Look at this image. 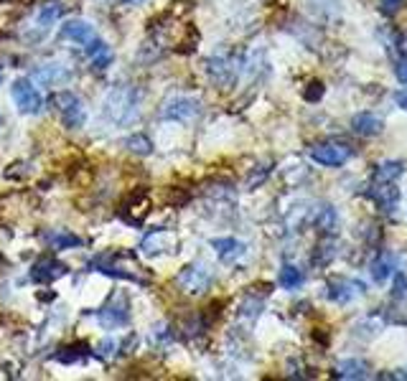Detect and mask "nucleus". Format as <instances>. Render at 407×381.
<instances>
[{
    "mask_svg": "<svg viewBox=\"0 0 407 381\" xmlns=\"http://www.w3.org/2000/svg\"><path fill=\"white\" fill-rule=\"evenodd\" d=\"M176 247H178V236L170 229H153L140 242V252L146 254V257H161V254L176 252Z\"/></svg>",
    "mask_w": 407,
    "mask_h": 381,
    "instance_id": "1a4fd4ad",
    "label": "nucleus"
},
{
    "mask_svg": "<svg viewBox=\"0 0 407 381\" xmlns=\"http://www.w3.org/2000/svg\"><path fill=\"white\" fill-rule=\"evenodd\" d=\"M402 173H405V163L402 160H384L374 168V176L371 181H400Z\"/></svg>",
    "mask_w": 407,
    "mask_h": 381,
    "instance_id": "5701e85b",
    "label": "nucleus"
},
{
    "mask_svg": "<svg viewBox=\"0 0 407 381\" xmlns=\"http://www.w3.org/2000/svg\"><path fill=\"white\" fill-rule=\"evenodd\" d=\"M61 18V6L59 3H43L41 8L36 11V16H33V21H31V31H33V41H38V38H43L46 33H49V28L56 23V21Z\"/></svg>",
    "mask_w": 407,
    "mask_h": 381,
    "instance_id": "ddd939ff",
    "label": "nucleus"
},
{
    "mask_svg": "<svg viewBox=\"0 0 407 381\" xmlns=\"http://www.w3.org/2000/svg\"><path fill=\"white\" fill-rule=\"evenodd\" d=\"M395 102L400 104L402 109L407 112V89H400V92H395Z\"/></svg>",
    "mask_w": 407,
    "mask_h": 381,
    "instance_id": "72a5a7b5",
    "label": "nucleus"
},
{
    "mask_svg": "<svg viewBox=\"0 0 407 381\" xmlns=\"http://www.w3.org/2000/svg\"><path fill=\"white\" fill-rule=\"evenodd\" d=\"M402 3H405V0H379V11H382L384 16H395L402 8Z\"/></svg>",
    "mask_w": 407,
    "mask_h": 381,
    "instance_id": "c756f323",
    "label": "nucleus"
},
{
    "mask_svg": "<svg viewBox=\"0 0 407 381\" xmlns=\"http://www.w3.org/2000/svg\"><path fill=\"white\" fill-rule=\"evenodd\" d=\"M352 158H354V150L347 143L321 140V143H313V145H310V160L318 165H326V168H341V165H347Z\"/></svg>",
    "mask_w": 407,
    "mask_h": 381,
    "instance_id": "f03ea898",
    "label": "nucleus"
},
{
    "mask_svg": "<svg viewBox=\"0 0 407 381\" xmlns=\"http://www.w3.org/2000/svg\"><path fill=\"white\" fill-rule=\"evenodd\" d=\"M352 130L362 138H374L384 130V122L374 112H359V115L352 117Z\"/></svg>",
    "mask_w": 407,
    "mask_h": 381,
    "instance_id": "6ab92c4d",
    "label": "nucleus"
},
{
    "mask_svg": "<svg viewBox=\"0 0 407 381\" xmlns=\"http://www.w3.org/2000/svg\"><path fill=\"white\" fill-rule=\"evenodd\" d=\"M310 221L323 236H334L339 231V214L331 204H318L310 214Z\"/></svg>",
    "mask_w": 407,
    "mask_h": 381,
    "instance_id": "f3484780",
    "label": "nucleus"
},
{
    "mask_svg": "<svg viewBox=\"0 0 407 381\" xmlns=\"http://www.w3.org/2000/svg\"><path fill=\"white\" fill-rule=\"evenodd\" d=\"M369 363L362 358H344L334 366V376L339 379H369Z\"/></svg>",
    "mask_w": 407,
    "mask_h": 381,
    "instance_id": "aec40b11",
    "label": "nucleus"
},
{
    "mask_svg": "<svg viewBox=\"0 0 407 381\" xmlns=\"http://www.w3.org/2000/svg\"><path fill=\"white\" fill-rule=\"evenodd\" d=\"M33 79L43 87H64L74 79V69L69 61H46L33 69Z\"/></svg>",
    "mask_w": 407,
    "mask_h": 381,
    "instance_id": "6e6552de",
    "label": "nucleus"
},
{
    "mask_svg": "<svg viewBox=\"0 0 407 381\" xmlns=\"http://www.w3.org/2000/svg\"><path fill=\"white\" fill-rule=\"evenodd\" d=\"M125 148H128L130 153H135V155H151V153H153L151 138H148V135H143V133L130 135V138L125 140Z\"/></svg>",
    "mask_w": 407,
    "mask_h": 381,
    "instance_id": "393cba45",
    "label": "nucleus"
},
{
    "mask_svg": "<svg viewBox=\"0 0 407 381\" xmlns=\"http://www.w3.org/2000/svg\"><path fill=\"white\" fill-rule=\"evenodd\" d=\"M125 6H140V3H146V0H122Z\"/></svg>",
    "mask_w": 407,
    "mask_h": 381,
    "instance_id": "c9c22d12",
    "label": "nucleus"
},
{
    "mask_svg": "<svg viewBox=\"0 0 407 381\" xmlns=\"http://www.w3.org/2000/svg\"><path fill=\"white\" fill-rule=\"evenodd\" d=\"M49 244L54 249H74V247H82L85 239L77 234H69V231H59V234H51L49 236Z\"/></svg>",
    "mask_w": 407,
    "mask_h": 381,
    "instance_id": "a878e982",
    "label": "nucleus"
},
{
    "mask_svg": "<svg viewBox=\"0 0 407 381\" xmlns=\"http://www.w3.org/2000/svg\"><path fill=\"white\" fill-rule=\"evenodd\" d=\"M11 94H13V102H16L21 115H41L43 97H41V92L33 87L31 79H26V77L16 79L11 87Z\"/></svg>",
    "mask_w": 407,
    "mask_h": 381,
    "instance_id": "20e7f679",
    "label": "nucleus"
},
{
    "mask_svg": "<svg viewBox=\"0 0 407 381\" xmlns=\"http://www.w3.org/2000/svg\"><path fill=\"white\" fill-rule=\"evenodd\" d=\"M397 270V257L392 252H379V257L371 262L369 272L374 277V282H387Z\"/></svg>",
    "mask_w": 407,
    "mask_h": 381,
    "instance_id": "412c9836",
    "label": "nucleus"
},
{
    "mask_svg": "<svg viewBox=\"0 0 407 381\" xmlns=\"http://www.w3.org/2000/svg\"><path fill=\"white\" fill-rule=\"evenodd\" d=\"M59 33H61V38H64V41L82 43V46H87V43H89L92 38L97 36V33H94V26H92L89 21H82V18L67 21V23L61 26Z\"/></svg>",
    "mask_w": 407,
    "mask_h": 381,
    "instance_id": "dca6fc26",
    "label": "nucleus"
},
{
    "mask_svg": "<svg viewBox=\"0 0 407 381\" xmlns=\"http://www.w3.org/2000/svg\"><path fill=\"white\" fill-rule=\"evenodd\" d=\"M310 89H305V99H308V102H318V99L323 97V84L321 82H310Z\"/></svg>",
    "mask_w": 407,
    "mask_h": 381,
    "instance_id": "7c9ffc66",
    "label": "nucleus"
},
{
    "mask_svg": "<svg viewBox=\"0 0 407 381\" xmlns=\"http://www.w3.org/2000/svg\"><path fill=\"white\" fill-rule=\"evenodd\" d=\"M395 77L400 79V84L407 87V56H402V59L395 64Z\"/></svg>",
    "mask_w": 407,
    "mask_h": 381,
    "instance_id": "473e14b6",
    "label": "nucleus"
},
{
    "mask_svg": "<svg viewBox=\"0 0 407 381\" xmlns=\"http://www.w3.org/2000/svg\"><path fill=\"white\" fill-rule=\"evenodd\" d=\"M115 348H117V341H115V338L104 341V343L99 346V353H97V356H99V358H109V356H115Z\"/></svg>",
    "mask_w": 407,
    "mask_h": 381,
    "instance_id": "2f4dec72",
    "label": "nucleus"
},
{
    "mask_svg": "<svg viewBox=\"0 0 407 381\" xmlns=\"http://www.w3.org/2000/svg\"><path fill=\"white\" fill-rule=\"evenodd\" d=\"M367 292V285L362 280H352V277H336L326 285V295L331 303H339V305H347L352 303L354 297L364 295Z\"/></svg>",
    "mask_w": 407,
    "mask_h": 381,
    "instance_id": "9d476101",
    "label": "nucleus"
},
{
    "mask_svg": "<svg viewBox=\"0 0 407 381\" xmlns=\"http://www.w3.org/2000/svg\"><path fill=\"white\" fill-rule=\"evenodd\" d=\"M212 282H214V272L207 265H201V262L186 265L176 277V285L186 295H204V292L212 287Z\"/></svg>",
    "mask_w": 407,
    "mask_h": 381,
    "instance_id": "7ed1b4c3",
    "label": "nucleus"
},
{
    "mask_svg": "<svg viewBox=\"0 0 407 381\" xmlns=\"http://www.w3.org/2000/svg\"><path fill=\"white\" fill-rule=\"evenodd\" d=\"M85 356H89V346L87 343H72V346H61L59 351L54 353L56 361L61 363H74V361H82Z\"/></svg>",
    "mask_w": 407,
    "mask_h": 381,
    "instance_id": "b1692460",
    "label": "nucleus"
},
{
    "mask_svg": "<svg viewBox=\"0 0 407 381\" xmlns=\"http://www.w3.org/2000/svg\"><path fill=\"white\" fill-rule=\"evenodd\" d=\"M85 54H87V59H89L92 69H97V72L107 69L109 61H112V49H109V43H104L102 38H97V36L85 46Z\"/></svg>",
    "mask_w": 407,
    "mask_h": 381,
    "instance_id": "a211bd4d",
    "label": "nucleus"
},
{
    "mask_svg": "<svg viewBox=\"0 0 407 381\" xmlns=\"http://www.w3.org/2000/svg\"><path fill=\"white\" fill-rule=\"evenodd\" d=\"M209 244H212V249L217 252L219 260L227 262V265L242 260L244 254H247V244L234 239V236H217V239H212Z\"/></svg>",
    "mask_w": 407,
    "mask_h": 381,
    "instance_id": "4468645a",
    "label": "nucleus"
},
{
    "mask_svg": "<svg viewBox=\"0 0 407 381\" xmlns=\"http://www.w3.org/2000/svg\"><path fill=\"white\" fill-rule=\"evenodd\" d=\"M207 74L214 84L227 87L237 77V67H234V61L227 59V56H212V59L207 61Z\"/></svg>",
    "mask_w": 407,
    "mask_h": 381,
    "instance_id": "2eb2a0df",
    "label": "nucleus"
},
{
    "mask_svg": "<svg viewBox=\"0 0 407 381\" xmlns=\"http://www.w3.org/2000/svg\"><path fill=\"white\" fill-rule=\"evenodd\" d=\"M199 112H201L199 99L183 97V94L165 99L163 107H161V117H163V120H173V122H189V120H194V117H199Z\"/></svg>",
    "mask_w": 407,
    "mask_h": 381,
    "instance_id": "0eeeda50",
    "label": "nucleus"
},
{
    "mask_svg": "<svg viewBox=\"0 0 407 381\" xmlns=\"http://www.w3.org/2000/svg\"><path fill=\"white\" fill-rule=\"evenodd\" d=\"M308 6L318 18H331L339 11V0H308Z\"/></svg>",
    "mask_w": 407,
    "mask_h": 381,
    "instance_id": "bb28decb",
    "label": "nucleus"
},
{
    "mask_svg": "<svg viewBox=\"0 0 407 381\" xmlns=\"http://www.w3.org/2000/svg\"><path fill=\"white\" fill-rule=\"evenodd\" d=\"M336 257V242L331 236H326V242L321 247H316V254H313V265H328V262Z\"/></svg>",
    "mask_w": 407,
    "mask_h": 381,
    "instance_id": "cd10ccee",
    "label": "nucleus"
},
{
    "mask_svg": "<svg viewBox=\"0 0 407 381\" xmlns=\"http://www.w3.org/2000/svg\"><path fill=\"white\" fill-rule=\"evenodd\" d=\"M97 321L102 328H122L130 321V300L122 292H115L102 310H97Z\"/></svg>",
    "mask_w": 407,
    "mask_h": 381,
    "instance_id": "423d86ee",
    "label": "nucleus"
},
{
    "mask_svg": "<svg viewBox=\"0 0 407 381\" xmlns=\"http://www.w3.org/2000/svg\"><path fill=\"white\" fill-rule=\"evenodd\" d=\"M54 104L59 107L61 112V122H64V127H69V130H80V127H85L87 122V109H85V102H82L74 92H59L54 97Z\"/></svg>",
    "mask_w": 407,
    "mask_h": 381,
    "instance_id": "39448f33",
    "label": "nucleus"
},
{
    "mask_svg": "<svg viewBox=\"0 0 407 381\" xmlns=\"http://www.w3.org/2000/svg\"><path fill=\"white\" fill-rule=\"evenodd\" d=\"M369 196L374 199V204H377L384 214H392L395 211V206L400 204V188H397V181H371Z\"/></svg>",
    "mask_w": 407,
    "mask_h": 381,
    "instance_id": "9b49d317",
    "label": "nucleus"
},
{
    "mask_svg": "<svg viewBox=\"0 0 407 381\" xmlns=\"http://www.w3.org/2000/svg\"><path fill=\"white\" fill-rule=\"evenodd\" d=\"M140 115V92L133 84H117L104 94L102 117L115 127H128Z\"/></svg>",
    "mask_w": 407,
    "mask_h": 381,
    "instance_id": "f257e3e1",
    "label": "nucleus"
},
{
    "mask_svg": "<svg viewBox=\"0 0 407 381\" xmlns=\"http://www.w3.org/2000/svg\"><path fill=\"white\" fill-rule=\"evenodd\" d=\"M262 313V300H255V297H247L242 305V315H249V318H257Z\"/></svg>",
    "mask_w": 407,
    "mask_h": 381,
    "instance_id": "c85d7f7f",
    "label": "nucleus"
},
{
    "mask_svg": "<svg viewBox=\"0 0 407 381\" xmlns=\"http://www.w3.org/2000/svg\"><path fill=\"white\" fill-rule=\"evenodd\" d=\"M392 379H407V366L405 369H397L395 374H392Z\"/></svg>",
    "mask_w": 407,
    "mask_h": 381,
    "instance_id": "f704fd0d",
    "label": "nucleus"
},
{
    "mask_svg": "<svg viewBox=\"0 0 407 381\" xmlns=\"http://www.w3.org/2000/svg\"><path fill=\"white\" fill-rule=\"evenodd\" d=\"M303 282H305V275H303V270H300V267H295V265H283V267H280L278 285L283 287V290H288V292L298 290Z\"/></svg>",
    "mask_w": 407,
    "mask_h": 381,
    "instance_id": "4be33fe9",
    "label": "nucleus"
},
{
    "mask_svg": "<svg viewBox=\"0 0 407 381\" xmlns=\"http://www.w3.org/2000/svg\"><path fill=\"white\" fill-rule=\"evenodd\" d=\"M67 272H69V267L64 265V262L54 260V257H46V260L36 262V265L31 267V280L38 285H51L59 277H64Z\"/></svg>",
    "mask_w": 407,
    "mask_h": 381,
    "instance_id": "f8f14e48",
    "label": "nucleus"
}]
</instances>
